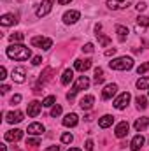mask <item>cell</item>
Wrapping results in <instances>:
<instances>
[{"label":"cell","mask_w":149,"mask_h":151,"mask_svg":"<svg viewBox=\"0 0 149 151\" xmlns=\"http://www.w3.org/2000/svg\"><path fill=\"white\" fill-rule=\"evenodd\" d=\"M5 53H7L9 58H12V60H19V62L28 60V58L32 56L30 47H27V46H23V44H12V46L7 47Z\"/></svg>","instance_id":"6da1fadb"},{"label":"cell","mask_w":149,"mask_h":151,"mask_svg":"<svg viewBox=\"0 0 149 151\" xmlns=\"http://www.w3.org/2000/svg\"><path fill=\"white\" fill-rule=\"evenodd\" d=\"M109 67L114 70H130L133 67V60L130 56H119V58L109 62Z\"/></svg>","instance_id":"7a4b0ae2"},{"label":"cell","mask_w":149,"mask_h":151,"mask_svg":"<svg viewBox=\"0 0 149 151\" xmlns=\"http://www.w3.org/2000/svg\"><path fill=\"white\" fill-rule=\"evenodd\" d=\"M90 86V79L86 77V76H79V79L75 81V84L72 86V90L67 93V99L72 102L74 100V97H75V93H79L81 90H84V88H88Z\"/></svg>","instance_id":"3957f363"},{"label":"cell","mask_w":149,"mask_h":151,"mask_svg":"<svg viewBox=\"0 0 149 151\" xmlns=\"http://www.w3.org/2000/svg\"><path fill=\"white\" fill-rule=\"evenodd\" d=\"M32 46H35V47H40V49H44V51H47L51 46H53V40L47 37H42V35H37V37H32Z\"/></svg>","instance_id":"277c9868"},{"label":"cell","mask_w":149,"mask_h":151,"mask_svg":"<svg viewBox=\"0 0 149 151\" xmlns=\"http://www.w3.org/2000/svg\"><path fill=\"white\" fill-rule=\"evenodd\" d=\"M130 99H132V97H130V93H128V91L121 93V95H119V97H117V99L114 100V107H116V109H119V111H123V109H125V107L128 106Z\"/></svg>","instance_id":"5b68a950"},{"label":"cell","mask_w":149,"mask_h":151,"mask_svg":"<svg viewBox=\"0 0 149 151\" xmlns=\"http://www.w3.org/2000/svg\"><path fill=\"white\" fill-rule=\"evenodd\" d=\"M53 4H54V0H42V4L39 5L37 9V18H44L46 14H49V11H51V7H53Z\"/></svg>","instance_id":"8992f818"},{"label":"cell","mask_w":149,"mask_h":151,"mask_svg":"<svg viewBox=\"0 0 149 151\" xmlns=\"http://www.w3.org/2000/svg\"><path fill=\"white\" fill-rule=\"evenodd\" d=\"M132 4V0H107V7L112 11H117V9H126L128 5Z\"/></svg>","instance_id":"52a82bcc"},{"label":"cell","mask_w":149,"mask_h":151,"mask_svg":"<svg viewBox=\"0 0 149 151\" xmlns=\"http://www.w3.org/2000/svg\"><path fill=\"white\" fill-rule=\"evenodd\" d=\"M12 81L14 83H25L27 81V70L23 69V67H18V69H14L12 70Z\"/></svg>","instance_id":"ba28073f"},{"label":"cell","mask_w":149,"mask_h":151,"mask_svg":"<svg viewBox=\"0 0 149 151\" xmlns=\"http://www.w3.org/2000/svg\"><path fill=\"white\" fill-rule=\"evenodd\" d=\"M21 137H23V130H19V128H14V130H9V132H5V141L16 142V141H19Z\"/></svg>","instance_id":"9c48e42d"},{"label":"cell","mask_w":149,"mask_h":151,"mask_svg":"<svg viewBox=\"0 0 149 151\" xmlns=\"http://www.w3.org/2000/svg\"><path fill=\"white\" fill-rule=\"evenodd\" d=\"M79 18H81L79 11H67V12L63 14V23H67V25H72V23H75Z\"/></svg>","instance_id":"30bf717a"},{"label":"cell","mask_w":149,"mask_h":151,"mask_svg":"<svg viewBox=\"0 0 149 151\" xmlns=\"http://www.w3.org/2000/svg\"><path fill=\"white\" fill-rule=\"evenodd\" d=\"M148 27H149V18L148 16H139V18H137V23H135V30H137L139 34H142Z\"/></svg>","instance_id":"8fae6325"},{"label":"cell","mask_w":149,"mask_h":151,"mask_svg":"<svg viewBox=\"0 0 149 151\" xmlns=\"http://www.w3.org/2000/svg\"><path fill=\"white\" fill-rule=\"evenodd\" d=\"M116 91H117V84H107L104 88V91H102V99L104 100H109V99H112L116 95Z\"/></svg>","instance_id":"7c38bea8"},{"label":"cell","mask_w":149,"mask_h":151,"mask_svg":"<svg viewBox=\"0 0 149 151\" xmlns=\"http://www.w3.org/2000/svg\"><path fill=\"white\" fill-rule=\"evenodd\" d=\"M5 121H7V123H19V121H23V113H21V111L7 113L5 114Z\"/></svg>","instance_id":"4fadbf2b"},{"label":"cell","mask_w":149,"mask_h":151,"mask_svg":"<svg viewBox=\"0 0 149 151\" xmlns=\"http://www.w3.org/2000/svg\"><path fill=\"white\" fill-rule=\"evenodd\" d=\"M128 128H130V127H128V123H126V121H121V123L116 127V130H114L116 137H117V139H123V137L128 134Z\"/></svg>","instance_id":"5bb4252c"},{"label":"cell","mask_w":149,"mask_h":151,"mask_svg":"<svg viewBox=\"0 0 149 151\" xmlns=\"http://www.w3.org/2000/svg\"><path fill=\"white\" fill-rule=\"evenodd\" d=\"M40 109H42V104H40V102H37V100L30 102V104H28V107H27L28 116H32V118H35V116L40 113Z\"/></svg>","instance_id":"9a60e30c"},{"label":"cell","mask_w":149,"mask_h":151,"mask_svg":"<svg viewBox=\"0 0 149 151\" xmlns=\"http://www.w3.org/2000/svg\"><path fill=\"white\" fill-rule=\"evenodd\" d=\"M93 102H95L93 95H86V97L79 102V106H81V109H82V111H90V109L93 107Z\"/></svg>","instance_id":"2e32d148"},{"label":"cell","mask_w":149,"mask_h":151,"mask_svg":"<svg viewBox=\"0 0 149 151\" xmlns=\"http://www.w3.org/2000/svg\"><path fill=\"white\" fill-rule=\"evenodd\" d=\"M146 141H144V137L139 134V135H135L133 139H132V144H130V150L132 151H139L140 148H142V144H144Z\"/></svg>","instance_id":"e0dca14e"},{"label":"cell","mask_w":149,"mask_h":151,"mask_svg":"<svg viewBox=\"0 0 149 151\" xmlns=\"http://www.w3.org/2000/svg\"><path fill=\"white\" fill-rule=\"evenodd\" d=\"M74 67H75V70L84 72V70H88V69L91 67V60H75Z\"/></svg>","instance_id":"ac0fdd59"},{"label":"cell","mask_w":149,"mask_h":151,"mask_svg":"<svg viewBox=\"0 0 149 151\" xmlns=\"http://www.w3.org/2000/svg\"><path fill=\"white\" fill-rule=\"evenodd\" d=\"M133 127H135V130H137V132L146 130V128L149 127V118H146V116H144V118H139V119L133 123Z\"/></svg>","instance_id":"d6986e66"},{"label":"cell","mask_w":149,"mask_h":151,"mask_svg":"<svg viewBox=\"0 0 149 151\" xmlns=\"http://www.w3.org/2000/svg\"><path fill=\"white\" fill-rule=\"evenodd\" d=\"M0 23H2L4 27H11V25H16V23H18V18H16L14 14H4L2 19H0Z\"/></svg>","instance_id":"ffe728a7"},{"label":"cell","mask_w":149,"mask_h":151,"mask_svg":"<svg viewBox=\"0 0 149 151\" xmlns=\"http://www.w3.org/2000/svg\"><path fill=\"white\" fill-rule=\"evenodd\" d=\"M44 132V125L42 123H32V125H28V134H32V135H40Z\"/></svg>","instance_id":"44dd1931"},{"label":"cell","mask_w":149,"mask_h":151,"mask_svg":"<svg viewBox=\"0 0 149 151\" xmlns=\"http://www.w3.org/2000/svg\"><path fill=\"white\" fill-rule=\"evenodd\" d=\"M77 121H79V118H77V114H74V113L67 114V116L63 118V125H65V127H75Z\"/></svg>","instance_id":"7402d4cb"},{"label":"cell","mask_w":149,"mask_h":151,"mask_svg":"<svg viewBox=\"0 0 149 151\" xmlns=\"http://www.w3.org/2000/svg\"><path fill=\"white\" fill-rule=\"evenodd\" d=\"M112 121H114V116L105 114V116H102V118L98 119V127H100V128H107V127L112 125Z\"/></svg>","instance_id":"603a6c76"},{"label":"cell","mask_w":149,"mask_h":151,"mask_svg":"<svg viewBox=\"0 0 149 151\" xmlns=\"http://www.w3.org/2000/svg\"><path fill=\"white\" fill-rule=\"evenodd\" d=\"M72 79H74V70H72V69H67V70L63 72V76H62V84L67 86Z\"/></svg>","instance_id":"cb8c5ba5"},{"label":"cell","mask_w":149,"mask_h":151,"mask_svg":"<svg viewBox=\"0 0 149 151\" xmlns=\"http://www.w3.org/2000/svg\"><path fill=\"white\" fill-rule=\"evenodd\" d=\"M116 32H117V37H119L121 42L128 37V28H126V27H121V25H119V27H116Z\"/></svg>","instance_id":"d4e9b609"},{"label":"cell","mask_w":149,"mask_h":151,"mask_svg":"<svg viewBox=\"0 0 149 151\" xmlns=\"http://www.w3.org/2000/svg\"><path fill=\"white\" fill-rule=\"evenodd\" d=\"M104 77H105V76H104V70H102L100 67H97V69H95V79H93V81H95V84L104 83Z\"/></svg>","instance_id":"484cf974"},{"label":"cell","mask_w":149,"mask_h":151,"mask_svg":"<svg viewBox=\"0 0 149 151\" xmlns=\"http://www.w3.org/2000/svg\"><path fill=\"white\" fill-rule=\"evenodd\" d=\"M137 88L139 90H148L149 88V77H140L137 81Z\"/></svg>","instance_id":"4316f807"},{"label":"cell","mask_w":149,"mask_h":151,"mask_svg":"<svg viewBox=\"0 0 149 151\" xmlns=\"http://www.w3.org/2000/svg\"><path fill=\"white\" fill-rule=\"evenodd\" d=\"M135 102H137V107H139V109H146V107H148V99L142 97V95H139Z\"/></svg>","instance_id":"83f0119b"},{"label":"cell","mask_w":149,"mask_h":151,"mask_svg":"<svg viewBox=\"0 0 149 151\" xmlns=\"http://www.w3.org/2000/svg\"><path fill=\"white\" fill-rule=\"evenodd\" d=\"M54 102H56V99H54L53 95H49V97H46V99L42 100V106H44V107H51Z\"/></svg>","instance_id":"f1b7e54d"},{"label":"cell","mask_w":149,"mask_h":151,"mask_svg":"<svg viewBox=\"0 0 149 151\" xmlns=\"http://www.w3.org/2000/svg\"><path fill=\"white\" fill-rule=\"evenodd\" d=\"M97 37H98V40H100V44H102L104 47L111 44V39L107 37V35H104V34H97Z\"/></svg>","instance_id":"f546056e"},{"label":"cell","mask_w":149,"mask_h":151,"mask_svg":"<svg viewBox=\"0 0 149 151\" xmlns=\"http://www.w3.org/2000/svg\"><path fill=\"white\" fill-rule=\"evenodd\" d=\"M149 70V62H146V63H142L140 67H137V74L140 76V74H146Z\"/></svg>","instance_id":"4dcf8cb0"},{"label":"cell","mask_w":149,"mask_h":151,"mask_svg":"<svg viewBox=\"0 0 149 151\" xmlns=\"http://www.w3.org/2000/svg\"><path fill=\"white\" fill-rule=\"evenodd\" d=\"M23 39H25V35H23L21 32H16V34L11 35V40H12V42H21Z\"/></svg>","instance_id":"1f68e13d"},{"label":"cell","mask_w":149,"mask_h":151,"mask_svg":"<svg viewBox=\"0 0 149 151\" xmlns=\"http://www.w3.org/2000/svg\"><path fill=\"white\" fill-rule=\"evenodd\" d=\"M62 114V106H54L53 109H51V116L53 118H56V116H60Z\"/></svg>","instance_id":"d6a6232c"},{"label":"cell","mask_w":149,"mask_h":151,"mask_svg":"<svg viewBox=\"0 0 149 151\" xmlns=\"http://www.w3.org/2000/svg\"><path fill=\"white\" fill-rule=\"evenodd\" d=\"M39 144H40V141H39V139H27V146H32V148H37Z\"/></svg>","instance_id":"836d02e7"},{"label":"cell","mask_w":149,"mask_h":151,"mask_svg":"<svg viewBox=\"0 0 149 151\" xmlns=\"http://www.w3.org/2000/svg\"><path fill=\"white\" fill-rule=\"evenodd\" d=\"M72 141H74V137H72L70 134H63V135H62V142L69 144V142H72Z\"/></svg>","instance_id":"e575fe53"},{"label":"cell","mask_w":149,"mask_h":151,"mask_svg":"<svg viewBox=\"0 0 149 151\" xmlns=\"http://www.w3.org/2000/svg\"><path fill=\"white\" fill-rule=\"evenodd\" d=\"M93 49H95V47H93V44H90V42L82 46V51H86V53H93Z\"/></svg>","instance_id":"d590c367"},{"label":"cell","mask_w":149,"mask_h":151,"mask_svg":"<svg viewBox=\"0 0 149 151\" xmlns=\"http://www.w3.org/2000/svg\"><path fill=\"white\" fill-rule=\"evenodd\" d=\"M32 63H34V65H40V63H42V58H40V56H34V58H32Z\"/></svg>","instance_id":"8d00e7d4"},{"label":"cell","mask_w":149,"mask_h":151,"mask_svg":"<svg viewBox=\"0 0 149 151\" xmlns=\"http://www.w3.org/2000/svg\"><path fill=\"white\" fill-rule=\"evenodd\" d=\"M86 151H93V141H86Z\"/></svg>","instance_id":"74e56055"},{"label":"cell","mask_w":149,"mask_h":151,"mask_svg":"<svg viewBox=\"0 0 149 151\" xmlns=\"http://www.w3.org/2000/svg\"><path fill=\"white\" fill-rule=\"evenodd\" d=\"M146 7H148V5H146V2H139V4H137V11H144Z\"/></svg>","instance_id":"f35d334b"},{"label":"cell","mask_w":149,"mask_h":151,"mask_svg":"<svg viewBox=\"0 0 149 151\" xmlns=\"http://www.w3.org/2000/svg\"><path fill=\"white\" fill-rule=\"evenodd\" d=\"M19 100H21V95H14V97L11 99V104H18Z\"/></svg>","instance_id":"ab89813d"},{"label":"cell","mask_w":149,"mask_h":151,"mask_svg":"<svg viewBox=\"0 0 149 151\" xmlns=\"http://www.w3.org/2000/svg\"><path fill=\"white\" fill-rule=\"evenodd\" d=\"M7 70H5V67H2V69H0V79H5V77H7Z\"/></svg>","instance_id":"60d3db41"},{"label":"cell","mask_w":149,"mask_h":151,"mask_svg":"<svg viewBox=\"0 0 149 151\" xmlns=\"http://www.w3.org/2000/svg\"><path fill=\"white\" fill-rule=\"evenodd\" d=\"M105 55H107V56H112V55H116V47H112V49H107V51H105Z\"/></svg>","instance_id":"b9f144b4"},{"label":"cell","mask_w":149,"mask_h":151,"mask_svg":"<svg viewBox=\"0 0 149 151\" xmlns=\"http://www.w3.org/2000/svg\"><path fill=\"white\" fill-rule=\"evenodd\" d=\"M9 90H11V88H9V86H7V84H2V93H7V91H9Z\"/></svg>","instance_id":"7bdbcfd3"},{"label":"cell","mask_w":149,"mask_h":151,"mask_svg":"<svg viewBox=\"0 0 149 151\" xmlns=\"http://www.w3.org/2000/svg\"><path fill=\"white\" fill-rule=\"evenodd\" d=\"M70 2H72V0H58L60 5H67V4H70Z\"/></svg>","instance_id":"ee69618b"},{"label":"cell","mask_w":149,"mask_h":151,"mask_svg":"<svg viewBox=\"0 0 149 151\" xmlns=\"http://www.w3.org/2000/svg\"><path fill=\"white\" fill-rule=\"evenodd\" d=\"M46 151H60V146H51V148H47Z\"/></svg>","instance_id":"f6af8a7d"},{"label":"cell","mask_w":149,"mask_h":151,"mask_svg":"<svg viewBox=\"0 0 149 151\" xmlns=\"http://www.w3.org/2000/svg\"><path fill=\"white\" fill-rule=\"evenodd\" d=\"M67 151H81L79 148H70V150H67Z\"/></svg>","instance_id":"bcb514c9"},{"label":"cell","mask_w":149,"mask_h":151,"mask_svg":"<svg viewBox=\"0 0 149 151\" xmlns=\"http://www.w3.org/2000/svg\"><path fill=\"white\" fill-rule=\"evenodd\" d=\"M2 151H7V148H5V146H4V144H2Z\"/></svg>","instance_id":"7dc6e473"}]
</instances>
